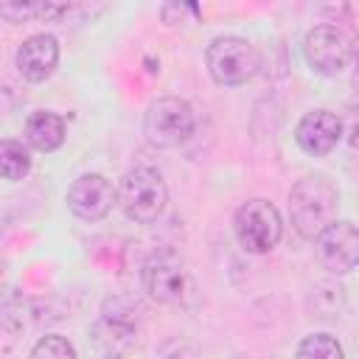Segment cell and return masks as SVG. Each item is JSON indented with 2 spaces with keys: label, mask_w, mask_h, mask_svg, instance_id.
Segmentation results:
<instances>
[{
  "label": "cell",
  "mask_w": 359,
  "mask_h": 359,
  "mask_svg": "<svg viewBox=\"0 0 359 359\" xmlns=\"http://www.w3.org/2000/svg\"><path fill=\"white\" fill-rule=\"evenodd\" d=\"M339 191L325 174H306L289 191L292 227L303 238H317L331 222H337Z\"/></svg>",
  "instance_id": "obj_1"
},
{
  "label": "cell",
  "mask_w": 359,
  "mask_h": 359,
  "mask_svg": "<svg viewBox=\"0 0 359 359\" xmlns=\"http://www.w3.org/2000/svg\"><path fill=\"white\" fill-rule=\"evenodd\" d=\"M168 202V188L160 177V171L149 165H137L123 174L118 185V205L123 216L135 224H151L163 216Z\"/></svg>",
  "instance_id": "obj_2"
},
{
  "label": "cell",
  "mask_w": 359,
  "mask_h": 359,
  "mask_svg": "<svg viewBox=\"0 0 359 359\" xmlns=\"http://www.w3.org/2000/svg\"><path fill=\"white\" fill-rule=\"evenodd\" d=\"M205 65L219 87H238L258 73L261 50L244 36H216L205 50Z\"/></svg>",
  "instance_id": "obj_3"
},
{
  "label": "cell",
  "mask_w": 359,
  "mask_h": 359,
  "mask_svg": "<svg viewBox=\"0 0 359 359\" xmlns=\"http://www.w3.org/2000/svg\"><path fill=\"white\" fill-rule=\"evenodd\" d=\"M233 233L244 252L264 255L278 247L283 236L280 210L269 199H250L233 216Z\"/></svg>",
  "instance_id": "obj_4"
},
{
  "label": "cell",
  "mask_w": 359,
  "mask_h": 359,
  "mask_svg": "<svg viewBox=\"0 0 359 359\" xmlns=\"http://www.w3.org/2000/svg\"><path fill=\"white\" fill-rule=\"evenodd\" d=\"M196 118L185 98L163 95L149 104L143 115V135L157 149H177L194 135Z\"/></svg>",
  "instance_id": "obj_5"
},
{
  "label": "cell",
  "mask_w": 359,
  "mask_h": 359,
  "mask_svg": "<svg viewBox=\"0 0 359 359\" xmlns=\"http://www.w3.org/2000/svg\"><path fill=\"white\" fill-rule=\"evenodd\" d=\"M140 280H143L146 294L163 306H182L191 292V278H188L185 261L168 247L157 250L146 258V264L140 269Z\"/></svg>",
  "instance_id": "obj_6"
},
{
  "label": "cell",
  "mask_w": 359,
  "mask_h": 359,
  "mask_svg": "<svg viewBox=\"0 0 359 359\" xmlns=\"http://www.w3.org/2000/svg\"><path fill=\"white\" fill-rule=\"evenodd\" d=\"M306 62L320 76H339L353 59V42L337 25H314L303 39Z\"/></svg>",
  "instance_id": "obj_7"
},
{
  "label": "cell",
  "mask_w": 359,
  "mask_h": 359,
  "mask_svg": "<svg viewBox=\"0 0 359 359\" xmlns=\"http://www.w3.org/2000/svg\"><path fill=\"white\" fill-rule=\"evenodd\" d=\"M314 252H317V261L334 275H345L356 269L359 266V227L348 219L331 222L314 238Z\"/></svg>",
  "instance_id": "obj_8"
},
{
  "label": "cell",
  "mask_w": 359,
  "mask_h": 359,
  "mask_svg": "<svg viewBox=\"0 0 359 359\" xmlns=\"http://www.w3.org/2000/svg\"><path fill=\"white\" fill-rule=\"evenodd\" d=\"M115 202H118V188H112V182L101 174H81L67 188V208L81 222L104 219Z\"/></svg>",
  "instance_id": "obj_9"
},
{
  "label": "cell",
  "mask_w": 359,
  "mask_h": 359,
  "mask_svg": "<svg viewBox=\"0 0 359 359\" xmlns=\"http://www.w3.org/2000/svg\"><path fill=\"white\" fill-rule=\"evenodd\" d=\"M342 137V121L339 115L328 112V109H311L300 118L297 129H294V140L297 146L311 154V157H323L328 154Z\"/></svg>",
  "instance_id": "obj_10"
},
{
  "label": "cell",
  "mask_w": 359,
  "mask_h": 359,
  "mask_svg": "<svg viewBox=\"0 0 359 359\" xmlns=\"http://www.w3.org/2000/svg\"><path fill=\"white\" fill-rule=\"evenodd\" d=\"M14 65L22 79L28 81H45L59 65V42L53 34H34L25 42H20L14 53Z\"/></svg>",
  "instance_id": "obj_11"
},
{
  "label": "cell",
  "mask_w": 359,
  "mask_h": 359,
  "mask_svg": "<svg viewBox=\"0 0 359 359\" xmlns=\"http://www.w3.org/2000/svg\"><path fill=\"white\" fill-rule=\"evenodd\" d=\"M67 137V123L59 112H50V109H39V112H31L25 118V140L28 146H34L36 151H56Z\"/></svg>",
  "instance_id": "obj_12"
},
{
  "label": "cell",
  "mask_w": 359,
  "mask_h": 359,
  "mask_svg": "<svg viewBox=\"0 0 359 359\" xmlns=\"http://www.w3.org/2000/svg\"><path fill=\"white\" fill-rule=\"evenodd\" d=\"M0 171H3V180L8 182H20L28 171H31V151L28 146H22L20 140H0Z\"/></svg>",
  "instance_id": "obj_13"
},
{
  "label": "cell",
  "mask_w": 359,
  "mask_h": 359,
  "mask_svg": "<svg viewBox=\"0 0 359 359\" xmlns=\"http://www.w3.org/2000/svg\"><path fill=\"white\" fill-rule=\"evenodd\" d=\"M294 359H345V351L331 334H309L300 339Z\"/></svg>",
  "instance_id": "obj_14"
},
{
  "label": "cell",
  "mask_w": 359,
  "mask_h": 359,
  "mask_svg": "<svg viewBox=\"0 0 359 359\" xmlns=\"http://www.w3.org/2000/svg\"><path fill=\"white\" fill-rule=\"evenodd\" d=\"M28 359H79L73 342L62 334H45L42 339H36V345L31 348Z\"/></svg>",
  "instance_id": "obj_15"
},
{
  "label": "cell",
  "mask_w": 359,
  "mask_h": 359,
  "mask_svg": "<svg viewBox=\"0 0 359 359\" xmlns=\"http://www.w3.org/2000/svg\"><path fill=\"white\" fill-rule=\"evenodd\" d=\"M342 137L353 146V149H359V98H353V101H348V107L342 109Z\"/></svg>",
  "instance_id": "obj_16"
},
{
  "label": "cell",
  "mask_w": 359,
  "mask_h": 359,
  "mask_svg": "<svg viewBox=\"0 0 359 359\" xmlns=\"http://www.w3.org/2000/svg\"><path fill=\"white\" fill-rule=\"evenodd\" d=\"M36 11H39V3H3L0 6V14L8 22H22L25 17H36Z\"/></svg>",
  "instance_id": "obj_17"
},
{
  "label": "cell",
  "mask_w": 359,
  "mask_h": 359,
  "mask_svg": "<svg viewBox=\"0 0 359 359\" xmlns=\"http://www.w3.org/2000/svg\"><path fill=\"white\" fill-rule=\"evenodd\" d=\"M353 59H356V76H359V42L353 45Z\"/></svg>",
  "instance_id": "obj_18"
}]
</instances>
